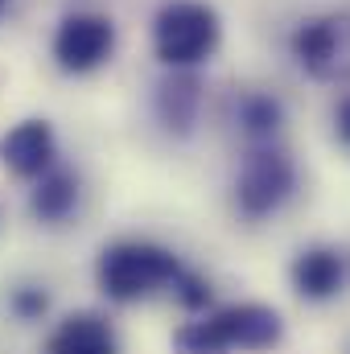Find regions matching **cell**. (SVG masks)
<instances>
[{"mask_svg": "<svg viewBox=\"0 0 350 354\" xmlns=\"http://www.w3.org/2000/svg\"><path fill=\"white\" fill-rule=\"evenodd\" d=\"M177 272H181V264L174 252L145 243V239H120V243L103 248V256L95 264L103 297L120 301V305H132V301H145L161 288H174Z\"/></svg>", "mask_w": 350, "mask_h": 354, "instance_id": "6da1fadb", "label": "cell"}, {"mask_svg": "<svg viewBox=\"0 0 350 354\" xmlns=\"http://www.w3.org/2000/svg\"><path fill=\"white\" fill-rule=\"evenodd\" d=\"M219 37H223V25L206 0H169V4H161V12L153 21L157 58L174 71H190V66L206 62L219 50Z\"/></svg>", "mask_w": 350, "mask_h": 354, "instance_id": "7a4b0ae2", "label": "cell"}, {"mask_svg": "<svg viewBox=\"0 0 350 354\" xmlns=\"http://www.w3.org/2000/svg\"><path fill=\"white\" fill-rule=\"evenodd\" d=\"M293 58L313 79H350V12L301 21L293 33Z\"/></svg>", "mask_w": 350, "mask_h": 354, "instance_id": "3957f363", "label": "cell"}, {"mask_svg": "<svg viewBox=\"0 0 350 354\" xmlns=\"http://www.w3.org/2000/svg\"><path fill=\"white\" fill-rule=\"evenodd\" d=\"M297 185V169L288 161V153L280 149H256L243 169H239V181H235V202L248 218H264L272 210L284 206V198L293 194Z\"/></svg>", "mask_w": 350, "mask_h": 354, "instance_id": "277c9868", "label": "cell"}, {"mask_svg": "<svg viewBox=\"0 0 350 354\" xmlns=\"http://www.w3.org/2000/svg\"><path fill=\"white\" fill-rule=\"evenodd\" d=\"M116 50V25L95 12H75L54 33V58L66 75H91Z\"/></svg>", "mask_w": 350, "mask_h": 354, "instance_id": "5b68a950", "label": "cell"}, {"mask_svg": "<svg viewBox=\"0 0 350 354\" xmlns=\"http://www.w3.org/2000/svg\"><path fill=\"white\" fill-rule=\"evenodd\" d=\"M210 326H214V334H219V342L231 351H272L280 338H284V322H280V313L272 309V305H256V301H248V305H227V309H219V313H210Z\"/></svg>", "mask_w": 350, "mask_h": 354, "instance_id": "8992f818", "label": "cell"}, {"mask_svg": "<svg viewBox=\"0 0 350 354\" xmlns=\"http://www.w3.org/2000/svg\"><path fill=\"white\" fill-rule=\"evenodd\" d=\"M0 161L17 177H42L54 169V128L46 120H21L0 140Z\"/></svg>", "mask_w": 350, "mask_h": 354, "instance_id": "52a82bcc", "label": "cell"}, {"mask_svg": "<svg viewBox=\"0 0 350 354\" xmlns=\"http://www.w3.org/2000/svg\"><path fill=\"white\" fill-rule=\"evenodd\" d=\"M342 256L330 248H309L293 260V288L305 301H330L342 288Z\"/></svg>", "mask_w": 350, "mask_h": 354, "instance_id": "ba28073f", "label": "cell"}, {"mask_svg": "<svg viewBox=\"0 0 350 354\" xmlns=\"http://www.w3.org/2000/svg\"><path fill=\"white\" fill-rule=\"evenodd\" d=\"M50 354H116V334L99 313H71L54 334Z\"/></svg>", "mask_w": 350, "mask_h": 354, "instance_id": "9c48e42d", "label": "cell"}, {"mask_svg": "<svg viewBox=\"0 0 350 354\" xmlns=\"http://www.w3.org/2000/svg\"><path fill=\"white\" fill-rule=\"evenodd\" d=\"M75 202H79V177L66 174V169L42 174L33 185V198H29V206L42 223H62L75 210Z\"/></svg>", "mask_w": 350, "mask_h": 354, "instance_id": "30bf717a", "label": "cell"}, {"mask_svg": "<svg viewBox=\"0 0 350 354\" xmlns=\"http://www.w3.org/2000/svg\"><path fill=\"white\" fill-rule=\"evenodd\" d=\"M198 103H202V87L194 75H174L169 83H161V95H157V111L165 120L169 132H190L194 120H198Z\"/></svg>", "mask_w": 350, "mask_h": 354, "instance_id": "8fae6325", "label": "cell"}, {"mask_svg": "<svg viewBox=\"0 0 350 354\" xmlns=\"http://www.w3.org/2000/svg\"><path fill=\"white\" fill-rule=\"evenodd\" d=\"M239 124H243V132L248 136H272L280 124H284V107H280V99H272V95H243V103H239Z\"/></svg>", "mask_w": 350, "mask_h": 354, "instance_id": "7c38bea8", "label": "cell"}, {"mask_svg": "<svg viewBox=\"0 0 350 354\" xmlns=\"http://www.w3.org/2000/svg\"><path fill=\"white\" fill-rule=\"evenodd\" d=\"M174 354H227V346L219 342L210 317H202V322H185L174 334Z\"/></svg>", "mask_w": 350, "mask_h": 354, "instance_id": "4fadbf2b", "label": "cell"}, {"mask_svg": "<svg viewBox=\"0 0 350 354\" xmlns=\"http://www.w3.org/2000/svg\"><path fill=\"white\" fill-rule=\"evenodd\" d=\"M174 297L185 305V309H206L210 305V284L202 280V276H194V272H177V280H174Z\"/></svg>", "mask_w": 350, "mask_h": 354, "instance_id": "5bb4252c", "label": "cell"}, {"mask_svg": "<svg viewBox=\"0 0 350 354\" xmlns=\"http://www.w3.org/2000/svg\"><path fill=\"white\" fill-rule=\"evenodd\" d=\"M46 305H50V297H46L42 288H17V292H12V313H17L21 322L42 317V313H46Z\"/></svg>", "mask_w": 350, "mask_h": 354, "instance_id": "9a60e30c", "label": "cell"}, {"mask_svg": "<svg viewBox=\"0 0 350 354\" xmlns=\"http://www.w3.org/2000/svg\"><path fill=\"white\" fill-rule=\"evenodd\" d=\"M338 136L350 145V95L342 99V107H338Z\"/></svg>", "mask_w": 350, "mask_h": 354, "instance_id": "2e32d148", "label": "cell"}, {"mask_svg": "<svg viewBox=\"0 0 350 354\" xmlns=\"http://www.w3.org/2000/svg\"><path fill=\"white\" fill-rule=\"evenodd\" d=\"M4 8H8V0H0V17H4Z\"/></svg>", "mask_w": 350, "mask_h": 354, "instance_id": "e0dca14e", "label": "cell"}]
</instances>
